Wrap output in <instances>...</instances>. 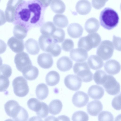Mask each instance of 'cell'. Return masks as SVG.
<instances>
[{
    "instance_id": "obj_1",
    "label": "cell",
    "mask_w": 121,
    "mask_h": 121,
    "mask_svg": "<svg viewBox=\"0 0 121 121\" xmlns=\"http://www.w3.org/2000/svg\"><path fill=\"white\" fill-rule=\"evenodd\" d=\"M45 7L39 0L24 1L15 10L14 23L28 29L42 24Z\"/></svg>"
},
{
    "instance_id": "obj_2",
    "label": "cell",
    "mask_w": 121,
    "mask_h": 121,
    "mask_svg": "<svg viewBox=\"0 0 121 121\" xmlns=\"http://www.w3.org/2000/svg\"><path fill=\"white\" fill-rule=\"evenodd\" d=\"M5 111L9 117L16 121H26L29 118L27 111L17 101L10 100L4 105Z\"/></svg>"
},
{
    "instance_id": "obj_3",
    "label": "cell",
    "mask_w": 121,
    "mask_h": 121,
    "mask_svg": "<svg viewBox=\"0 0 121 121\" xmlns=\"http://www.w3.org/2000/svg\"><path fill=\"white\" fill-rule=\"evenodd\" d=\"M99 19L101 25L104 28L110 30L117 26L119 18L116 11L110 8L107 7L101 12Z\"/></svg>"
},
{
    "instance_id": "obj_4",
    "label": "cell",
    "mask_w": 121,
    "mask_h": 121,
    "mask_svg": "<svg viewBox=\"0 0 121 121\" xmlns=\"http://www.w3.org/2000/svg\"><path fill=\"white\" fill-rule=\"evenodd\" d=\"M39 43L42 51L49 53L53 56H57L61 53V47L50 36L42 34L39 38Z\"/></svg>"
},
{
    "instance_id": "obj_5",
    "label": "cell",
    "mask_w": 121,
    "mask_h": 121,
    "mask_svg": "<svg viewBox=\"0 0 121 121\" xmlns=\"http://www.w3.org/2000/svg\"><path fill=\"white\" fill-rule=\"evenodd\" d=\"M101 41V37L98 33L90 34L80 39L78 46V48H83L89 51L92 49L97 47Z\"/></svg>"
},
{
    "instance_id": "obj_6",
    "label": "cell",
    "mask_w": 121,
    "mask_h": 121,
    "mask_svg": "<svg viewBox=\"0 0 121 121\" xmlns=\"http://www.w3.org/2000/svg\"><path fill=\"white\" fill-rule=\"evenodd\" d=\"M73 70L74 73L83 82H87L92 80L93 74L86 62L76 63L73 65Z\"/></svg>"
},
{
    "instance_id": "obj_7",
    "label": "cell",
    "mask_w": 121,
    "mask_h": 121,
    "mask_svg": "<svg viewBox=\"0 0 121 121\" xmlns=\"http://www.w3.org/2000/svg\"><path fill=\"white\" fill-rule=\"evenodd\" d=\"M12 86L15 94L17 96L23 97L26 96L29 91L27 80L23 76L15 78L13 80Z\"/></svg>"
},
{
    "instance_id": "obj_8",
    "label": "cell",
    "mask_w": 121,
    "mask_h": 121,
    "mask_svg": "<svg viewBox=\"0 0 121 121\" xmlns=\"http://www.w3.org/2000/svg\"><path fill=\"white\" fill-rule=\"evenodd\" d=\"M113 44L109 40L102 41L97 48V55L103 60L109 59L113 54L114 47Z\"/></svg>"
},
{
    "instance_id": "obj_9",
    "label": "cell",
    "mask_w": 121,
    "mask_h": 121,
    "mask_svg": "<svg viewBox=\"0 0 121 121\" xmlns=\"http://www.w3.org/2000/svg\"><path fill=\"white\" fill-rule=\"evenodd\" d=\"M102 85L107 93L111 95H117L120 91V84L112 75L107 74Z\"/></svg>"
},
{
    "instance_id": "obj_10",
    "label": "cell",
    "mask_w": 121,
    "mask_h": 121,
    "mask_svg": "<svg viewBox=\"0 0 121 121\" xmlns=\"http://www.w3.org/2000/svg\"><path fill=\"white\" fill-rule=\"evenodd\" d=\"M14 60L17 69L21 72L32 65L28 55L24 52L16 54L15 56Z\"/></svg>"
},
{
    "instance_id": "obj_11",
    "label": "cell",
    "mask_w": 121,
    "mask_h": 121,
    "mask_svg": "<svg viewBox=\"0 0 121 121\" xmlns=\"http://www.w3.org/2000/svg\"><path fill=\"white\" fill-rule=\"evenodd\" d=\"M24 0H9L5 11V17L8 22H13L14 20L16 9Z\"/></svg>"
},
{
    "instance_id": "obj_12",
    "label": "cell",
    "mask_w": 121,
    "mask_h": 121,
    "mask_svg": "<svg viewBox=\"0 0 121 121\" xmlns=\"http://www.w3.org/2000/svg\"><path fill=\"white\" fill-rule=\"evenodd\" d=\"M64 83L68 89L71 90L76 91L81 87L82 81L77 75L69 74L65 78Z\"/></svg>"
},
{
    "instance_id": "obj_13",
    "label": "cell",
    "mask_w": 121,
    "mask_h": 121,
    "mask_svg": "<svg viewBox=\"0 0 121 121\" xmlns=\"http://www.w3.org/2000/svg\"><path fill=\"white\" fill-rule=\"evenodd\" d=\"M89 98L87 94L82 91L76 92L73 95L72 102L77 107L81 108L85 106L88 103Z\"/></svg>"
},
{
    "instance_id": "obj_14",
    "label": "cell",
    "mask_w": 121,
    "mask_h": 121,
    "mask_svg": "<svg viewBox=\"0 0 121 121\" xmlns=\"http://www.w3.org/2000/svg\"><path fill=\"white\" fill-rule=\"evenodd\" d=\"M70 56L73 60L81 62L87 60L88 54L87 51L84 49L78 48L72 50L70 52Z\"/></svg>"
},
{
    "instance_id": "obj_15",
    "label": "cell",
    "mask_w": 121,
    "mask_h": 121,
    "mask_svg": "<svg viewBox=\"0 0 121 121\" xmlns=\"http://www.w3.org/2000/svg\"><path fill=\"white\" fill-rule=\"evenodd\" d=\"M7 44L12 50L16 53L22 52L24 49L23 40L14 37H12L9 39Z\"/></svg>"
},
{
    "instance_id": "obj_16",
    "label": "cell",
    "mask_w": 121,
    "mask_h": 121,
    "mask_svg": "<svg viewBox=\"0 0 121 121\" xmlns=\"http://www.w3.org/2000/svg\"><path fill=\"white\" fill-rule=\"evenodd\" d=\"M104 69L108 74L114 75L118 73L120 71L121 66L119 63L114 60L107 61L104 65Z\"/></svg>"
},
{
    "instance_id": "obj_17",
    "label": "cell",
    "mask_w": 121,
    "mask_h": 121,
    "mask_svg": "<svg viewBox=\"0 0 121 121\" xmlns=\"http://www.w3.org/2000/svg\"><path fill=\"white\" fill-rule=\"evenodd\" d=\"M37 62L41 68L44 69H48L52 66L53 60L51 54L43 53L38 56Z\"/></svg>"
},
{
    "instance_id": "obj_18",
    "label": "cell",
    "mask_w": 121,
    "mask_h": 121,
    "mask_svg": "<svg viewBox=\"0 0 121 121\" xmlns=\"http://www.w3.org/2000/svg\"><path fill=\"white\" fill-rule=\"evenodd\" d=\"M103 109V105L99 100H94L89 102L87 106V112L90 115L96 116Z\"/></svg>"
},
{
    "instance_id": "obj_19",
    "label": "cell",
    "mask_w": 121,
    "mask_h": 121,
    "mask_svg": "<svg viewBox=\"0 0 121 121\" xmlns=\"http://www.w3.org/2000/svg\"><path fill=\"white\" fill-rule=\"evenodd\" d=\"M67 31L69 35L71 37L74 38H78L82 35L83 28L79 24L73 23L69 25Z\"/></svg>"
},
{
    "instance_id": "obj_20",
    "label": "cell",
    "mask_w": 121,
    "mask_h": 121,
    "mask_svg": "<svg viewBox=\"0 0 121 121\" xmlns=\"http://www.w3.org/2000/svg\"><path fill=\"white\" fill-rule=\"evenodd\" d=\"M75 8L78 14L85 15L90 12L91 5L90 2L87 0H80L77 3Z\"/></svg>"
},
{
    "instance_id": "obj_21",
    "label": "cell",
    "mask_w": 121,
    "mask_h": 121,
    "mask_svg": "<svg viewBox=\"0 0 121 121\" xmlns=\"http://www.w3.org/2000/svg\"><path fill=\"white\" fill-rule=\"evenodd\" d=\"M72 61L68 56H64L59 58L57 60V67L60 71L65 72L70 70L72 67Z\"/></svg>"
},
{
    "instance_id": "obj_22",
    "label": "cell",
    "mask_w": 121,
    "mask_h": 121,
    "mask_svg": "<svg viewBox=\"0 0 121 121\" xmlns=\"http://www.w3.org/2000/svg\"><path fill=\"white\" fill-rule=\"evenodd\" d=\"M104 90L101 86L96 85H93L89 88L88 94L89 96L95 99H99L103 96Z\"/></svg>"
},
{
    "instance_id": "obj_23",
    "label": "cell",
    "mask_w": 121,
    "mask_h": 121,
    "mask_svg": "<svg viewBox=\"0 0 121 121\" xmlns=\"http://www.w3.org/2000/svg\"><path fill=\"white\" fill-rule=\"evenodd\" d=\"M25 47L27 52L30 54H37L40 51V48L37 41L32 39L27 40L25 43Z\"/></svg>"
},
{
    "instance_id": "obj_24",
    "label": "cell",
    "mask_w": 121,
    "mask_h": 121,
    "mask_svg": "<svg viewBox=\"0 0 121 121\" xmlns=\"http://www.w3.org/2000/svg\"><path fill=\"white\" fill-rule=\"evenodd\" d=\"M85 29L89 34L96 32L99 29L100 24L98 20L94 17L88 19L85 24Z\"/></svg>"
},
{
    "instance_id": "obj_25",
    "label": "cell",
    "mask_w": 121,
    "mask_h": 121,
    "mask_svg": "<svg viewBox=\"0 0 121 121\" xmlns=\"http://www.w3.org/2000/svg\"><path fill=\"white\" fill-rule=\"evenodd\" d=\"M87 62L90 67L94 70L101 68L104 65V62L101 59L96 55H92L90 56Z\"/></svg>"
},
{
    "instance_id": "obj_26",
    "label": "cell",
    "mask_w": 121,
    "mask_h": 121,
    "mask_svg": "<svg viewBox=\"0 0 121 121\" xmlns=\"http://www.w3.org/2000/svg\"><path fill=\"white\" fill-rule=\"evenodd\" d=\"M22 72L24 77L29 81L33 80L36 79L39 74L38 69L32 65L26 68Z\"/></svg>"
},
{
    "instance_id": "obj_27",
    "label": "cell",
    "mask_w": 121,
    "mask_h": 121,
    "mask_svg": "<svg viewBox=\"0 0 121 121\" xmlns=\"http://www.w3.org/2000/svg\"><path fill=\"white\" fill-rule=\"evenodd\" d=\"M60 77L59 73L54 71L49 72L46 75L45 80L47 84L51 86H54L59 82Z\"/></svg>"
},
{
    "instance_id": "obj_28",
    "label": "cell",
    "mask_w": 121,
    "mask_h": 121,
    "mask_svg": "<svg viewBox=\"0 0 121 121\" xmlns=\"http://www.w3.org/2000/svg\"><path fill=\"white\" fill-rule=\"evenodd\" d=\"M35 93L37 98L40 100L46 99L49 94L48 87L45 84L42 83L39 84L37 86Z\"/></svg>"
},
{
    "instance_id": "obj_29",
    "label": "cell",
    "mask_w": 121,
    "mask_h": 121,
    "mask_svg": "<svg viewBox=\"0 0 121 121\" xmlns=\"http://www.w3.org/2000/svg\"><path fill=\"white\" fill-rule=\"evenodd\" d=\"M62 107V103L59 100H53L50 102L49 104V112L52 115H57L61 112Z\"/></svg>"
},
{
    "instance_id": "obj_30",
    "label": "cell",
    "mask_w": 121,
    "mask_h": 121,
    "mask_svg": "<svg viewBox=\"0 0 121 121\" xmlns=\"http://www.w3.org/2000/svg\"><path fill=\"white\" fill-rule=\"evenodd\" d=\"M50 6L52 10L56 13H63L65 9V5L61 0H52Z\"/></svg>"
},
{
    "instance_id": "obj_31",
    "label": "cell",
    "mask_w": 121,
    "mask_h": 121,
    "mask_svg": "<svg viewBox=\"0 0 121 121\" xmlns=\"http://www.w3.org/2000/svg\"><path fill=\"white\" fill-rule=\"evenodd\" d=\"M56 28L52 22H48L42 25L40 29V32L42 35L51 36Z\"/></svg>"
},
{
    "instance_id": "obj_32",
    "label": "cell",
    "mask_w": 121,
    "mask_h": 121,
    "mask_svg": "<svg viewBox=\"0 0 121 121\" xmlns=\"http://www.w3.org/2000/svg\"><path fill=\"white\" fill-rule=\"evenodd\" d=\"M53 21L56 26L62 28L66 27L69 23L67 17L62 14L55 15L53 17Z\"/></svg>"
},
{
    "instance_id": "obj_33",
    "label": "cell",
    "mask_w": 121,
    "mask_h": 121,
    "mask_svg": "<svg viewBox=\"0 0 121 121\" xmlns=\"http://www.w3.org/2000/svg\"><path fill=\"white\" fill-rule=\"evenodd\" d=\"M28 30L25 27L19 24H16L13 29V33L16 38L23 39L26 36Z\"/></svg>"
},
{
    "instance_id": "obj_34",
    "label": "cell",
    "mask_w": 121,
    "mask_h": 121,
    "mask_svg": "<svg viewBox=\"0 0 121 121\" xmlns=\"http://www.w3.org/2000/svg\"><path fill=\"white\" fill-rule=\"evenodd\" d=\"M39 100L35 98L30 99L27 102V105L31 110L36 112L39 111L41 108L42 104Z\"/></svg>"
},
{
    "instance_id": "obj_35",
    "label": "cell",
    "mask_w": 121,
    "mask_h": 121,
    "mask_svg": "<svg viewBox=\"0 0 121 121\" xmlns=\"http://www.w3.org/2000/svg\"><path fill=\"white\" fill-rule=\"evenodd\" d=\"M65 32L63 29L56 28L51 37L56 43H59L63 41L65 38Z\"/></svg>"
},
{
    "instance_id": "obj_36",
    "label": "cell",
    "mask_w": 121,
    "mask_h": 121,
    "mask_svg": "<svg viewBox=\"0 0 121 121\" xmlns=\"http://www.w3.org/2000/svg\"><path fill=\"white\" fill-rule=\"evenodd\" d=\"M107 74L103 70H97L94 73L93 79L95 83L98 85H102L103 81Z\"/></svg>"
},
{
    "instance_id": "obj_37",
    "label": "cell",
    "mask_w": 121,
    "mask_h": 121,
    "mask_svg": "<svg viewBox=\"0 0 121 121\" xmlns=\"http://www.w3.org/2000/svg\"><path fill=\"white\" fill-rule=\"evenodd\" d=\"M88 115L83 111H79L74 112L72 116L73 121H88L89 120Z\"/></svg>"
},
{
    "instance_id": "obj_38",
    "label": "cell",
    "mask_w": 121,
    "mask_h": 121,
    "mask_svg": "<svg viewBox=\"0 0 121 121\" xmlns=\"http://www.w3.org/2000/svg\"><path fill=\"white\" fill-rule=\"evenodd\" d=\"M99 121H113V116L110 112L107 111L101 112L98 116Z\"/></svg>"
},
{
    "instance_id": "obj_39",
    "label": "cell",
    "mask_w": 121,
    "mask_h": 121,
    "mask_svg": "<svg viewBox=\"0 0 121 121\" xmlns=\"http://www.w3.org/2000/svg\"><path fill=\"white\" fill-rule=\"evenodd\" d=\"M62 49L65 52L71 51L73 48L74 43L73 41L69 39H66L61 44Z\"/></svg>"
},
{
    "instance_id": "obj_40",
    "label": "cell",
    "mask_w": 121,
    "mask_h": 121,
    "mask_svg": "<svg viewBox=\"0 0 121 121\" xmlns=\"http://www.w3.org/2000/svg\"><path fill=\"white\" fill-rule=\"evenodd\" d=\"M42 107L40 110L36 112L37 115L39 117L42 118L46 117L48 114V105L45 103L42 102Z\"/></svg>"
},
{
    "instance_id": "obj_41",
    "label": "cell",
    "mask_w": 121,
    "mask_h": 121,
    "mask_svg": "<svg viewBox=\"0 0 121 121\" xmlns=\"http://www.w3.org/2000/svg\"><path fill=\"white\" fill-rule=\"evenodd\" d=\"M0 91H5L8 88L9 84V81L8 78L0 74Z\"/></svg>"
},
{
    "instance_id": "obj_42",
    "label": "cell",
    "mask_w": 121,
    "mask_h": 121,
    "mask_svg": "<svg viewBox=\"0 0 121 121\" xmlns=\"http://www.w3.org/2000/svg\"><path fill=\"white\" fill-rule=\"evenodd\" d=\"M12 72V69L9 65L6 64L0 65V74L9 78L11 76Z\"/></svg>"
},
{
    "instance_id": "obj_43",
    "label": "cell",
    "mask_w": 121,
    "mask_h": 121,
    "mask_svg": "<svg viewBox=\"0 0 121 121\" xmlns=\"http://www.w3.org/2000/svg\"><path fill=\"white\" fill-rule=\"evenodd\" d=\"M112 104L115 109L119 110H121V95L120 94L115 96L112 100Z\"/></svg>"
},
{
    "instance_id": "obj_44",
    "label": "cell",
    "mask_w": 121,
    "mask_h": 121,
    "mask_svg": "<svg viewBox=\"0 0 121 121\" xmlns=\"http://www.w3.org/2000/svg\"><path fill=\"white\" fill-rule=\"evenodd\" d=\"M108 0H92L93 7L97 9H99L105 5V3Z\"/></svg>"
},
{
    "instance_id": "obj_45",
    "label": "cell",
    "mask_w": 121,
    "mask_h": 121,
    "mask_svg": "<svg viewBox=\"0 0 121 121\" xmlns=\"http://www.w3.org/2000/svg\"><path fill=\"white\" fill-rule=\"evenodd\" d=\"M112 43L115 49L117 51H121V38L114 35Z\"/></svg>"
},
{
    "instance_id": "obj_46",
    "label": "cell",
    "mask_w": 121,
    "mask_h": 121,
    "mask_svg": "<svg viewBox=\"0 0 121 121\" xmlns=\"http://www.w3.org/2000/svg\"><path fill=\"white\" fill-rule=\"evenodd\" d=\"M45 7L49 6L52 0H39Z\"/></svg>"
},
{
    "instance_id": "obj_47",
    "label": "cell",
    "mask_w": 121,
    "mask_h": 121,
    "mask_svg": "<svg viewBox=\"0 0 121 121\" xmlns=\"http://www.w3.org/2000/svg\"><path fill=\"white\" fill-rule=\"evenodd\" d=\"M115 121H121V114L118 115L115 119Z\"/></svg>"
},
{
    "instance_id": "obj_48",
    "label": "cell",
    "mask_w": 121,
    "mask_h": 121,
    "mask_svg": "<svg viewBox=\"0 0 121 121\" xmlns=\"http://www.w3.org/2000/svg\"><path fill=\"white\" fill-rule=\"evenodd\" d=\"M120 9H121V4L120 5Z\"/></svg>"
},
{
    "instance_id": "obj_49",
    "label": "cell",
    "mask_w": 121,
    "mask_h": 121,
    "mask_svg": "<svg viewBox=\"0 0 121 121\" xmlns=\"http://www.w3.org/2000/svg\"><path fill=\"white\" fill-rule=\"evenodd\" d=\"M120 94L121 95V93H120Z\"/></svg>"
}]
</instances>
